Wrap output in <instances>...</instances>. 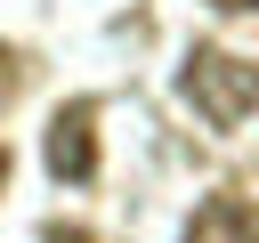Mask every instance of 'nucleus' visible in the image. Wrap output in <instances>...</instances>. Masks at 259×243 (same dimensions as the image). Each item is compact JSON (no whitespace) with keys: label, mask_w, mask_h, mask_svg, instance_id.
I'll return each instance as SVG.
<instances>
[{"label":"nucleus","mask_w":259,"mask_h":243,"mask_svg":"<svg viewBox=\"0 0 259 243\" xmlns=\"http://www.w3.org/2000/svg\"><path fill=\"white\" fill-rule=\"evenodd\" d=\"M186 105L210 122V130H235L259 113V65L235 57V49H186V73H178Z\"/></svg>","instance_id":"obj_1"},{"label":"nucleus","mask_w":259,"mask_h":243,"mask_svg":"<svg viewBox=\"0 0 259 243\" xmlns=\"http://www.w3.org/2000/svg\"><path fill=\"white\" fill-rule=\"evenodd\" d=\"M49 178H65V186H89L97 178V105L89 97H73V105H57L49 113Z\"/></svg>","instance_id":"obj_2"},{"label":"nucleus","mask_w":259,"mask_h":243,"mask_svg":"<svg viewBox=\"0 0 259 243\" xmlns=\"http://www.w3.org/2000/svg\"><path fill=\"white\" fill-rule=\"evenodd\" d=\"M178 243H259V202L235 194V186H227V194H202Z\"/></svg>","instance_id":"obj_3"},{"label":"nucleus","mask_w":259,"mask_h":243,"mask_svg":"<svg viewBox=\"0 0 259 243\" xmlns=\"http://www.w3.org/2000/svg\"><path fill=\"white\" fill-rule=\"evenodd\" d=\"M16 81H24V73H16V49H0V105L16 97Z\"/></svg>","instance_id":"obj_4"},{"label":"nucleus","mask_w":259,"mask_h":243,"mask_svg":"<svg viewBox=\"0 0 259 243\" xmlns=\"http://www.w3.org/2000/svg\"><path fill=\"white\" fill-rule=\"evenodd\" d=\"M40 243H97L89 227H40Z\"/></svg>","instance_id":"obj_5"},{"label":"nucleus","mask_w":259,"mask_h":243,"mask_svg":"<svg viewBox=\"0 0 259 243\" xmlns=\"http://www.w3.org/2000/svg\"><path fill=\"white\" fill-rule=\"evenodd\" d=\"M210 8H227V16H259V0H210Z\"/></svg>","instance_id":"obj_6"},{"label":"nucleus","mask_w":259,"mask_h":243,"mask_svg":"<svg viewBox=\"0 0 259 243\" xmlns=\"http://www.w3.org/2000/svg\"><path fill=\"white\" fill-rule=\"evenodd\" d=\"M0 186H8V146H0Z\"/></svg>","instance_id":"obj_7"}]
</instances>
